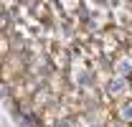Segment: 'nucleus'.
I'll list each match as a JSON object with an SVG mask.
<instances>
[{
	"instance_id": "nucleus-3",
	"label": "nucleus",
	"mask_w": 132,
	"mask_h": 127,
	"mask_svg": "<svg viewBox=\"0 0 132 127\" xmlns=\"http://www.w3.org/2000/svg\"><path fill=\"white\" fill-rule=\"evenodd\" d=\"M117 114H119L122 122H132V99L130 102H122V104L117 107Z\"/></svg>"
},
{
	"instance_id": "nucleus-2",
	"label": "nucleus",
	"mask_w": 132,
	"mask_h": 127,
	"mask_svg": "<svg viewBox=\"0 0 132 127\" xmlns=\"http://www.w3.org/2000/svg\"><path fill=\"white\" fill-rule=\"evenodd\" d=\"M114 74L132 79V61L127 59V56H117V61H114Z\"/></svg>"
},
{
	"instance_id": "nucleus-1",
	"label": "nucleus",
	"mask_w": 132,
	"mask_h": 127,
	"mask_svg": "<svg viewBox=\"0 0 132 127\" xmlns=\"http://www.w3.org/2000/svg\"><path fill=\"white\" fill-rule=\"evenodd\" d=\"M130 89H132V79L119 76V74L109 76L107 84H104V92H107V97H112V99H122V97H127Z\"/></svg>"
}]
</instances>
